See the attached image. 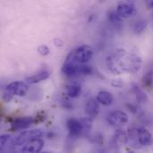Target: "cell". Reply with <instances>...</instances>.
I'll list each match as a JSON object with an SVG mask.
<instances>
[{"instance_id":"5","label":"cell","mask_w":153,"mask_h":153,"mask_svg":"<svg viewBox=\"0 0 153 153\" xmlns=\"http://www.w3.org/2000/svg\"><path fill=\"white\" fill-rule=\"evenodd\" d=\"M108 123L114 127H121L128 122V116L122 110H116L108 116Z\"/></svg>"},{"instance_id":"15","label":"cell","mask_w":153,"mask_h":153,"mask_svg":"<svg viewBox=\"0 0 153 153\" xmlns=\"http://www.w3.org/2000/svg\"><path fill=\"white\" fill-rule=\"evenodd\" d=\"M96 99L98 100L100 104H101L103 106H109L112 104V102L114 100V97H113L112 93L109 91H100L98 93Z\"/></svg>"},{"instance_id":"9","label":"cell","mask_w":153,"mask_h":153,"mask_svg":"<svg viewBox=\"0 0 153 153\" xmlns=\"http://www.w3.org/2000/svg\"><path fill=\"white\" fill-rule=\"evenodd\" d=\"M34 122V119L32 117H17L13 119L11 122V129L13 131H18V130H24L29 128Z\"/></svg>"},{"instance_id":"13","label":"cell","mask_w":153,"mask_h":153,"mask_svg":"<svg viewBox=\"0 0 153 153\" xmlns=\"http://www.w3.org/2000/svg\"><path fill=\"white\" fill-rule=\"evenodd\" d=\"M108 19L111 25L117 29V30H121L123 27V18H121L117 13L115 10H110L108 13Z\"/></svg>"},{"instance_id":"11","label":"cell","mask_w":153,"mask_h":153,"mask_svg":"<svg viewBox=\"0 0 153 153\" xmlns=\"http://www.w3.org/2000/svg\"><path fill=\"white\" fill-rule=\"evenodd\" d=\"M100 102L98 101L97 99L91 98L90 100H87L86 105H85V113L87 117L91 119H95V117L98 116L100 112Z\"/></svg>"},{"instance_id":"22","label":"cell","mask_w":153,"mask_h":153,"mask_svg":"<svg viewBox=\"0 0 153 153\" xmlns=\"http://www.w3.org/2000/svg\"><path fill=\"white\" fill-rule=\"evenodd\" d=\"M9 140H10V135H8V134H3L0 136V149H1V151H4V149L7 145V143Z\"/></svg>"},{"instance_id":"3","label":"cell","mask_w":153,"mask_h":153,"mask_svg":"<svg viewBox=\"0 0 153 153\" xmlns=\"http://www.w3.org/2000/svg\"><path fill=\"white\" fill-rule=\"evenodd\" d=\"M93 56V49L89 45H82L72 50L66 56L65 62L76 64H87Z\"/></svg>"},{"instance_id":"23","label":"cell","mask_w":153,"mask_h":153,"mask_svg":"<svg viewBox=\"0 0 153 153\" xmlns=\"http://www.w3.org/2000/svg\"><path fill=\"white\" fill-rule=\"evenodd\" d=\"M125 85V82L122 79H115L112 81V86L117 88H121Z\"/></svg>"},{"instance_id":"6","label":"cell","mask_w":153,"mask_h":153,"mask_svg":"<svg viewBox=\"0 0 153 153\" xmlns=\"http://www.w3.org/2000/svg\"><path fill=\"white\" fill-rule=\"evenodd\" d=\"M116 12L123 19L129 18L135 13L134 4L132 0H128L127 2H119L117 5Z\"/></svg>"},{"instance_id":"20","label":"cell","mask_w":153,"mask_h":153,"mask_svg":"<svg viewBox=\"0 0 153 153\" xmlns=\"http://www.w3.org/2000/svg\"><path fill=\"white\" fill-rule=\"evenodd\" d=\"M81 122L82 124V127H83V131H82V135H86L90 133L91 126H92V119L89 118V117H85V118H82Z\"/></svg>"},{"instance_id":"10","label":"cell","mask_w":153,"mask_h":153,"mask_svg":"<svg viewBox=\"0 0 153 153\" xmlns=\"http://www.w3.org/2000/svg\"><path fill=\"white\" fill-rule=\"evenodd\" d=\"M66 127L68 129L69 134L72 137H78L82 135V124L81 122V119L76 118H69L66 121Z\"/></svg>"},{"instance_id":"7","label":"cell","mask_w":153,"mask_h":153,"mask_svg":"<svg viewBox=\"0 0 153 153\" xmlns=\"http://www.w3.org/2000/svg\"><path fill=\"white\" fill-rule=\"evenodd\" d=\"M5 91H7L9 93H11L13 96H19L23 97L26 95V93L29 91V86L27 83L21 82V81H15L13 82H10L6 88Z\"/></svg>"},{"instance_id":"17","label":"cell","mask_w":153,"mask_h":153,"mask_svg":"<svg viewBox=\"0 0 153 153\" xmlns=\"http://www.w3.org/2000/svg\"><path fill=\"white\" fill-rule=\"evenodd\" d=\"M66 95L69 97V98H78L81 93H82V88L79 84H75V83H73V84H69L66 86Z\"/></svg>"},{"instance_id":"26","label":"cell","mask_w":153,"mask_h":153,"mask_svg":"<svg viewBox=\"0 0 153 153\" xmlns=\"http://www.w3.org/2000/svg\"><path fill=\"white\" fill-rule=\"evenodd\" d=\"M54 44H55L56 47H62L63 44H64V42H63V40L60 39H54Z\"/></svg>"},{"instance_id":"8","label":"cell","mask_w":153,"mask_h":153,"mask_svg":"<svg viewBox=\"0 0 153 153\" xmlns=\"http://www.w3.org/2000/svg\"><path fill=\"white\" fill-rule=\"evenodd\" d=\"M44 141L40 138H37L34 140H31L30 142H28L27 143L23 144L22 146H21L20 149H18L17 151L20 152H40L44 147Z\"/></svg>"},{"instance_id":"14","label":"cell","mask_w":153,"mask_h":153,"mask_svg":"<svg viewBox=\"0 0 153 153\" xmlns=\"http://www.w3.org/2000/svg\"><path fill=\"white\" fill-rule=\"evenodd\" d=\"M142 85L143 89L152 91L153 89V68L147 70L142 77Z\"/></svg>"},{"instance_id":"21","label":"cell","mask_w":153,"mask_h":153,"mask_svg":"<svg viewBox=\"0 0 153 153\" xmlns=\"http://www.w3.org/2000/svg\"><path fill=\"white\" fill-rule=\"evenodd\" d=\"M37 50H38V53H39L40 56H48V55L49 54V52H50L48 47L46 46V45H40V46H39L38 48H37Z\"/></svg>"},{"instance_id":"18","label":"cell","mask_w":153,"mask_h":153,"mask_svg":"<svg viewBox=\"0 0 153 153\" xmlns=\"http://www.w3.org/2000/svg\"><path fill=\"white\" fill-rule=\"evenodd\" d=\"M114 139L118 144H126L128 141V134L126 131L118 128L114 134Z\"/></svg>"},{"instance_id":"24","label":"cell","mask_w":153,"mask_h":153,"mask_svg":"<svg viewBox=\"0 0 153 153\" xmlns=\"http://www.w3.org/2000/svg\"><path fill=\"white\" fill-rule=\"evenodd\" d=\"M3 100H4V101H6V102H9L11 100H12V98H13V95L11 94V93H9L7 91H4V92H3Z\"/></svg>"},{"instance_id":"19","label":"cell","mask_w":153,"mask_h":153,"mask_svg":"<svg viewBox=\"0 0 153 153\" xmlns=\"http://www.w3.org/2000/svg\"><path fill=\"white\" fill-rule=\"evenodd\" d=\"M148 25V22L145 20H138L134 23L133 30L135 34H141L144 31Z\"/></svg>"},{"instance_id":"1","label":"cell","mask_w":153,"mask_h":153,"mask_svg":"<svg viewBox=\"0 0 153 153\" xmlns=\"http://www.w3.org/2000/svg\"><path fill=\"white\" fill-rule=\"evenodd\" d=\"M106 63L113 74L119 75L125 73L134 74L139 72L142 68L143 60L137 54L119 48L107 57Z\"/></svg>"},{"instance_id":"2","label":"cell","mask_w":153,"mask_h":153,"mask_svg":"<svg viewBox=\"0 0 153 153\" xmlns=\"http://www.w3.org/2000/svg\"><path fill=\"white\" fill-rule=\"evenodd\" d=\"M127 134V143L134 149L147 147L153 143L152 134L143 127H131L128 129Z\"/></svg>"},{"instance_id":"4","label":"cell","mask_w":153,"mask_h":153,"mask_svg":"<svg viewBox=\"0 0 153 153\" xmlns=\"http://www.w3.org/2000/svg\"><path fill=\"white\" fill-rule=\"evenodd\" d=\"M44 136L43 131L39 129H34V130H30V131H25L20 134L12 143V145L13 147H18V146H22L23 144L27 143L28 142L37 139V138H41Z\"/></svg>"},{"instance_id":"25","label":"cell","mask_w":153,"mask_h":153,"mask_svg":"<svg viewBox=\"0 0 153 153\" xmlns=\"http://www.w3.org/2000/svg\"><path fill=\"white\" fill-rule=\"evenodd\" d=\"M144 1V4L146 5V7L150 10H152L153 9V0H143Z\"/></svg>"},{"instance_id":"16","label":"cell","mask_w":153,"mask_h":153,"mask_svg":"<svg viewBox=\"0 0 153 153\" xmlns=\"http://www.w3.org/2000/svg\"><path fill=\"white\" fill-rule=\"evenodd\" d=\"M132 91H133L134 95L135 96L137 101H139L140 103H145L148 101V97H147L146 93L137 84L134 83L132 85Z\"/></svg>"},{"instance_id":"12","label":"cell","mask_w":153,"mask_h":153,"mask_svg":"<svg viewBox=\"0 0 153 153\" xmlns=\"http://www.w3.org/2000/svg\"><path fill=\"white\" fill-rule=\"evenodd\" d=\"M50 74H50L49 71L42 70V71L39 72L38 74L28 77L26 79V82H27V83H30V84H36V83H39V82H40L42 81H45L48 78H49Z\"/></svg>"}]
</instances>
